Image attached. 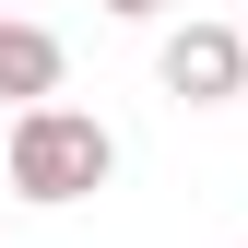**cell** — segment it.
Returning <instances> with one entry per match:
<instances>
[{
  "instance_id": "cell-1",
  "label": "cell",
  "mask_w": 248,
  "mask_h": 248,
  "mask_svg": "<svg viewBox=\"0 0 248 248\" xmlns=\"http://www.w3.org/2000/svg\"><path fill=\"white\" fill-rule=\"evenodd\" d=\"M118 177V142H107V118H83V107H24L12 118V189L24 201H95Z\"/></svg>"
},
{
  "instance_id": "cell-2",
  "label": "cell",
  "mask_w": 248,
  "mask_h": 248,
  "mask_svg": "<svg viewBox=\"0 0 248 248\" xmlns=\"http://www.w3.org/2000/svg\"><path fill=\"white\" fill-rule=\"evenodd\" d=\"M154 71H166L177 107H236V83H248V36H236V24H177Z\"/></svg>"
},
{
  "instance_id": "cell-3",
  "label": "cell",
  "mask_w": 248,
  "mask_h": 248,
  "mask_svg": "<svg viewBox=\"0 0 248 248\" xmlns=\"http://www.w3.org/2000/svg\"><path fill=\"white\" fill-rule=\"evenodd\" d=\"M0 95H12V107L59 95V36H47V24H24V12H0Z\"/></svg>"
},
{
  "instance_id": "cell-4",
  "label": "cell",
  "mask_w": 248,
  "mask_h": 248,
  "mask_svg": "<svg viewBox=\"0 0 248 248\" xmlns=\"http://www.w3.org/2000/svg\"><path fill=\"white\" fill-rule=\"evenodd\" d=\"M107 12H118V24H154V12H166V0H107Z\"/></svg>"
},
{
  "instance_id": "cell-5",
  "label": "cell",
  "mask_w": 248,
  "mask_h": 248,
  "mask_svg": "<svg viewBox=\"0 0 248 248\" xmlns=\"http://www.w3.org/2000/svg\"><path fill=\"white\" fill-rule=\"evenodd\" d=\"M0 12H12V0H0Z\"/></svg>"
},
{
  "instance_id": "cell-6",
  "label": "cell",
  "mask_w": 248,
  "mask_h": 248,
  "mask_svg": "<svg viewBox=\"0 0 248 248\" xmlns=\"http://www.w3.org/2000/svg\"><path fill=\"white\" fill-rule=\"evenodd\" d=\"M236 36H248V24H236Z\"/></svg>"
}]
</instances>
